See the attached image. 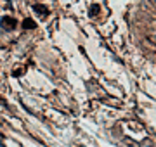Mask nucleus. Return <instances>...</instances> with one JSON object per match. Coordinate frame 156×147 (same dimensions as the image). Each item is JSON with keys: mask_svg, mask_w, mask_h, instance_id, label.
<instances>
[{"mask_svg": "<svg viewBox=\"0 0 156 147\" xmlns=\"http://www.w3.org/2000/svg\"><path fill=\"white\" fill-rule=\"evenodd\" d=\"M149 40L153 42V43H156V35H149Z\"/></svg>", "mask_w": 156, "mask_h": 147, "instance_id": "obj_1", "label": "nucleus"}, {"mask_svg": "<svg viewBox=\"0 0 156 147\" xmlns=\"http://www.w3.org/2000/svg\"><path fill=\"white\" fill-rule=\"evenodd\" d=\"M151 2H153V5H154V7H156V0H151Z\"/></svg>", "mask_w": 156, "mask_h": 147, "instance_id": "obj_2", "label": "nucleus"}]
</instances>
